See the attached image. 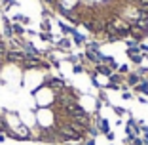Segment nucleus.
<instances>
[{
  "mask_svg": "<svg viewBox=\"0 0 148 145\" xmlns=\"http://www.w3.org/2000/svg\"><path fill=\"white\" fill-rule=\"evenodd\" d=\"M105 65H108L112 71H118V67H120V63L114 59L112 56H105Z\"/></svg>",
  "mask_w": 148,
  "mask_h": 145,
  "instance_id": "11",
  "label": "nucleus"
},
{
  "mask_svg": "<svg viewBox=\"0 0 148 145\" xmlns=\"http://www.w3.org/2000/svg\"><path fill=\"white\" fill-rule=\"evenodd\" d=\"M129 38H133L135 42H144V40L148 38V31H143V29H139V27L131 25V33H129Z\"/></svg>",
  "mask_w": 148,
  "mask_h": 145,
  "instance_id": "2",
  "label": "nucleus"
},
{
  "mask_svg": "<svg viewBox=\"0 0 148 145\" xmlns=\"http://www.w3.org/2000/svg\"><path fill=\"white\" fill-rule=\"evenodd\" d=\"M110 145H112V143H110Z\"/></svg>",
  "mask_w": 148,
  "mask_h": 145,
  "instance_id": "29",
  "label": "nucleus"
},
{
  "mask_svg": "<svg viewBox=\"0 0 148 145\" xmlns=\"http://www.w3.org/2000/svg\"><path fill=\"white\" fill-rule=\"evenodd\" d=\"M84 71H86V67H84L82 63H78V65H72V73H74V75H82Z\"/></svg>",
  "mask_w": 148,
  "mask_h": 145,
  "instance_id": "19",
  "label": "nucleus"
},
{
  "mask_svg": "<svg viewBox=\"0 0 148 145\" xmlns=\"http://www.w3.org/2000/svg\"><path fill=\"white\" fill-rule=\"evenodd\" d=\"M70 38H72V44H74V46H86V42H87V38H86L84 35H80L78 29H74V31H72Z\"/></svg>",
  "mask_w": 148,
  "mask_h": 145,
  "instance_id": "6",
  "label": "nucleus"
},
{
  "mask_svg": "<svg viewBox=\"0 0 148 145\" xmlns=\"http://www.w3.org/2000/svg\"><path fill=\"white\" fill-rule=\"evenodd\" d=\"M144 59H146V61H148V53H146V56H144Z\"/></svg>",
  "mask_w": 148,
  "mask_h": 145,
  "instance_id": "27",
  "label": "nucleus"
},
{
  "mask_svg": "<svg viewBox=\"0 0 148 145\" xmlns=\"http://www.w3.org/2000/svg\"><path fill=\"white\" fill-rule=\"evenodd\" d=\"M105 137H106V139H108V141H110V143H112V141H114V139H116V136H114V132H112V130H110V132H108V134H106V136H105Z\"/></svg>",
  "mask_w": 148,
  "mask_h": 145,
  "instance_id": "24",
  "label": "nucleus"
},
{
  "mask_svg": "<svg viewBox=\"0 0 148 145\" xmlns=\"http://www.w3.org/2000/svg\"><path fill=\"white\" fill-rule=\"evenodd\" d=\"M99 101H101V103H106V105H110V99H108V96H106L105 88L99 90ZM110 107H112V105H110Z\"/></svg>",
  "mask_w": 148,
  "mask_h": 145,
  "instance_id": "14",
  "label": "nucleus"
},
{
  "mask_svg": "<svg viewBox=\"0 0 148 145\" xmlns=\"http://www.w3.org/2000/svg\"><path fill=\"white\" fill-rule=\"evenodd\" d=\"M122 97H123L125 101H129V99H133V94H131V92H123V94H122Z\"/></svg>",
  "mask_w": 148,
  "mask_h": 145,
  "instance_id": "25",
  "label": "nucleus"
},
{
  "mask_svg": "<svg viewBox=\"0 0 148 145\" xmlns=\"http://www.w3.org/2000/svg\"><path fill=\"white\" fill-rule=\"evenodd\" d=\"M93 124H95V126L99 128V132L103 134V136H106V134L110 132V124H108V120H106V119H103V117H99V114L95 117Z\"/></svg>",
  "mask_w": 148,
  "mask_h": 145,
  "instance_id": "3",
  "label": "nucleus"
},
{
  "mask_svg": "<svg viewBox=\"0 0 148 145\" xmlns=\"http://www.w3.org/2000/svg\"><path fill=\"white\" fill-rule=\"evenodd\" d=\"M12 33H13V36H19V38H23V36L27 35V29H25V25L13 21V23H12Z\"/></svg>",
  "mask_w": 148,
  "mask_h": 145,
  "instance_id": "8",
  "label": "nucleus"
},
{
  "mask_svg": "<svg viewBox=\"0 0 148 145\" xmlns=\"http://www.w3.org/2000/svg\"><path fill=\"white\" fill-rule=\"evenodd\" d=\"M86 50H93V52H97V50H101V44L97 42V40H91V42H86Z\"/></svg>",
  "mask_w": 148,
  "mask_h": 145,
  "instance_id": "16",
  "label": "nucleus"
},
{
  "mask_svg": "<svg viewBox=\"0 0 148 145\" xmlns=\"http://www.w3.org/2000/svg\"><path fill=\"white\" fill-rule=\"evenodd\" d=\"M131 145H144V139H143V136H135L133 139H131Z\"/></svg>",
  "mask_w": 148,
  "mask_h": 145,
  "instance_id": "21",
  "label": "nucleus"
},
{
  "mask_svg": "<svg viewBox=\"0 0 148 145\" xmlns=\"http://www.w3.org/2000/svg\"><path fill=\"white\" fill-rule=\"evenodd\" d=\"M38 36H40V40H44V42H49V44H51V42H57V38L51 35V33H44V31H40Z\"/></svg>",
  "mask_w": 148,
  "mask_h": 145,
  "instance_id": "12",
  "label": "nucleus"
},
{
  "mask_svg": "<svg viewBox=\"0 0 148 145\" xmlns=\"http://www.w3.org/2000/svg\"><path fill=\"white\" fill-rule=\"evenodd\" d=\"M108 82H110V84H118V86H122V84L125 82V76H123V75H120L118 71H114L112 75L108 76Z\"/></svg>",
  "mask_w": 148,
  "mask_h": 145,
  "instance_id": "9",
  "label": "nucleus"
},
{
  "mask_svg": "<svg viewBox=\"0 0 148 145\" xmlns=\"http://www.w3.org/2000/svg\"><path fill=\"white\" fill-rule=\"evenodd\" d=\"M59 29H61L63 36H70V35H72V31H74V27L72 25H66L65 21H59Z\"/></svg>",
  "mask_w": 148,
  "mask_h": 145,
  "instance_id": "10",
  "label": "nucleus"
},
{
  "mask_svg": "<svg viewBox=\"0 0 148 145\" xmlns=\"http://www.w3.org/2000/svg\"><path fill=\"white\" fill-rule=\"evenodd\" d=\"M23 61H25V52H23V50H8V53H6V63L21 65Z\"/></svg>",
  "mask_w": 148,
  "mask_h": 145,
  "instance_id": "1",
  "label": "nucleus"
},
{
  "mask_svg": "<svg viewBox=\"0 0 148 145\" xmlns=\"http://www.w3.org/2000/svg\"><path fill=\"white\" fill-rule=\"evenodd\" d=\"M144 145H148V143H144Z\"/></svg>",
  "mask_w": 148,
  "mask_h": 145,
  "instance_id": "28",
  "label": "nucleus"
},
{
  "mask_svg": "<svg viewBox=\"0 0 148 145\" xmlns=\"http://www.w3.org/2000/svg\"><path fill=\"white\" fill-rule=\"evenodd\" d=\"M87 134H89V137H97L101 132H99V128H97L95 124H91V126H89V130H87Z\"/></svg>",
  "mask_w": 148,
  "mask_h": 145,
  "instance_id": "17",
  "label": "nucleus"
},
{
  "mask_svg": "<svg viewBox=\"0 0 148 145\" xmlns=\"http://www.w3.org/2000/svg\"><path fill=\"white\" fill-rule=\"evenodd\" d=\"M95 73H97V75H101V76H106V78H108L114 71L110 69L108 65H105V63H99V65H95Z\"/></svg>",
  "mask_w": 148,
  "mask_h": 145,
  "instance_id": "7",
  "label": "nucleus"
},
{
  "mask_svg": "<svg viewBox=\"0 0 148 145\" xmlns=\"http://www.w3.org/2000/svg\"><path fill=\"white\" fill-rule=\"evenodd\" d=\"M140 82H143V78L137 75V71H131V73L125 75V84L129 86V88H135L137 84H140Z\"/></svg>",
  "mask_w": 148,
  "mask_h": 145,
  "instance_id": "5",
  "label": "nucleus"
},
{
  "mask_svg": "<svg viewBox=\"0 0 148 145\" xmlns=\"http://www.w3.org/2000/svg\"><path fill=\"white\" fill-rule=\"evenodd\" d=\"M118 73L125 76L127 73H131V71H129V65H120V67H118Z\"/></svg>",
  "mask_w": 148,
  "mask_h": 145,
  "instance_id": "20",
  "label": "nucleus"
},
{
  "mask_svg": "<svg viewBox=\"0 0 148 145\" xmlns=\"http://www.w3.org/2000/svg\"><path fill=\"white\" fill-rule=\"evenodd\" d=\"M112 111H114V114H118V117H120V119H122L123 114L127 113V111L123 109V107H118V105H112Z\"/></svg>",
  "mask_w": 148,
  "mask_h": 145,
  "instance_id": "18",
  "label": "nucleus"
},
{
  "mask_svg": "<svg viewBox=\"0 0 148 145\" xmlns=\"http://www.w3.org/2000/svg\"><path fill=\"white\" fill-rule=\"evenodd\" d=\"M55 48H57V50H63V52H70V48H72V38H70V36H63V38H57Z\"/></svg>",
  "mask_w": 148,
  "mask_h": 145,
  "instance_id": "4",
  "label": "nucleus"
},
{
  "mask_svg": "<svg viewBox=\"0 0 148 145\" xmlns=\"http://www.w3.org/2000/svg\"><path fill=\"white\" fill-rule=\"evenodd\" d=\"M84 145H95V137H86V139H84Z\"/></svg>",
  "mask_w": 148,
  "mask_h": 145,
  "instance_id": "23",
  "label": "nucleus"
},
{
  "mask_svg": "<svg viewBox=\"0 0 148 145\" xmlns=\"http://www.w3.org/2000/svg\"><path fill=\"white\" fill-rule=\"evenodd\" d=\"M40 29H42L44 33H51V21H49V19H42V23H40Z\"/></svg>",
  "mask_w": 148,
  "mask_h": 145,
  "instance_id": "15",
  "label": "nucleus"
},
{
  "mask_svg": "<svg viewBox=\"0 0 148 145\" xmlns=\"http://www.w3.org/2000/svg\"><path fill=\"white\" fill-rule=\"evenodd\" d=\"M129 61L133 63V65L140 67V63L144 61V56H143V53H135V56H131V57H129Z\"/></svg>",
  "mask_w": 148,
  "mask_h": 145,
  "instance_id": "13",
  "label": "nucleus"
},
{
  "mask_svg": "<svg viewBox=\"0 0 148 145\" xmlns=\"http://www.w3.org/2000/svg\"><path fill=\"white\" fill-rule=\"evenodd\" d=\"M137 99H139L140 103H148V97H146V96H139V97H137Z\"/></svg>",
  "mask_w": 148,
  "mask_h": 145,
  "instance_id": "26",
  "label": "nucleus"
},
{
  "mask_svg": "<svg viewBox=\"0 0 148 145\" xmlns=\"http://www.w3.org/2000/svg\"><path fill=\"white\" fill-rule=\"evenodd\" d=\"M66 61L72 63V65H78V63H80V57L78 56H69V57H66Z\"/></svg>",
  "mask_w": 148,
  "mask_h": 145,
  "instance_id": "22",
  "label": "nucleus"
}]
</instances>
